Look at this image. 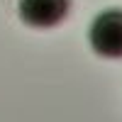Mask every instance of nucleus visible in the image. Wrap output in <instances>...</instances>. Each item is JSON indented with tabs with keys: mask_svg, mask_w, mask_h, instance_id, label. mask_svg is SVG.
Returning <instances> with one entry per match:
<instances>
[{
	"mask_svg": "<svg viewBox=\"0 0 122 122\" xmlns=\"http://www.w3.org/2000/svg\"><path fill=\"white\" fill-rule=\"evenodd\" d=\"M90 46L105 59H122V10H105L90 25Z\"/></svg>",
	"mask_w": 122,
	"mask_h": 122,
	"instance_id": "1",
	"label": "nucleus"
},
{
	"mask_svg": "<svg viewBox=\"0 0 122 122\" xmlns=\"http://www.w3.org/2000/svg\"><path fill=\"white\" fill-rule=\"evenodd\" d=\"M71 0H20V20L34 29H51L66 20Z\"/></svg>",
	"mask_w": 122,
	"mask_h": 122,
	"instance_id": "2",
	"label": "nucleus"
}]
</instances>
